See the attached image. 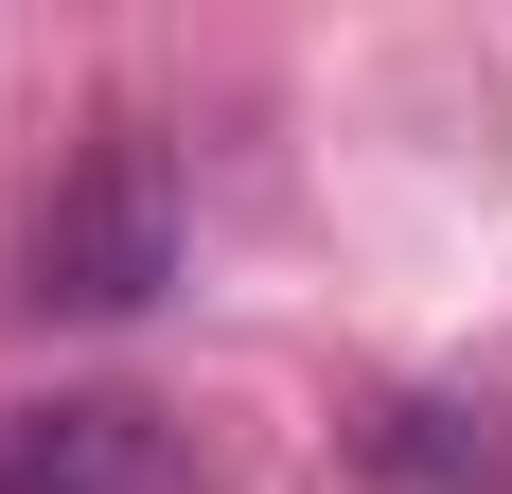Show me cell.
Here are the masks:
<instances>
[{
    "mask_svg": "<svg viewBox=\"0 0 512 494\" xmlns=\"http://www.w3.org/2000/svg\"><path fill=\"white\" fill-rule=\"evenodd\" d=\"M0 494H212V477L142 389H36L0 406Z\"/></svg>",
    "mask_w": 512,
    "mask_h": 494,
    "instance_id": "2",
    "label": "cell"
},
{
    "mask_svg": "<svg viewBox=\"0 0 512 494\" xmlns=\"http://www.w3.org/2000/svg\"><path fill=\"white\" fill-rule=\"evenodd\" d=\"M354 459L389 494H512V406H477V389H389L354 424Z\"/></svg>",
    "mask_w": 512,
    "mask_h": 494,
    "instance_id": "3",
    "label": "cell"
},
{
    "mask_svg": "<svg viewBox=\"0 0 512 494\" xmlns=\"http://www.w3.org/2000/svg\"><path fill=\"white\" fill-rule=\"evenodd\" d=\"M177 283V142L159 124H89V159L18 230V300L36 318H142Z\"/></svg>",
    "mask_w": 512,
    "mask_h": 494,
    "instance_id": "1",
    "label": "cell"
}]
</instances>
